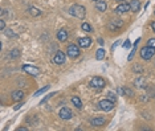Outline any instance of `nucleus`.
<instances>
[{"mask_svg":"<svg viewBox=\"0 0 155 131\" xmlns=\"http://www.w3.org/2000/svg\"><path fill=\"white\" fill-rule=\"evenodd\" d=\"M19 131H27V128L25 127H21V128H19Z\"/></svg>","mask_w":155,"mask_h":131,"instance_id":"473e14b6","label":"nucleus"},{"mask_svg":"<svg viewBox=\"0 0 155 131\" xmlns=\"http://www.w3.org/2000/svg\"><path fill=\"white\" fill-rule=\"evenodd\" d=\"M90 44H92V40H90L89 37H81V39H78V45L82 46V48H89Z\"/></svg>","mask_w":155,"mask_h":131,"instance_id":"9d476101","label":"nucleus"},{"mask_svg":"<svg viewBox=\"0 0 155 131\" xmlns=\"http://www.w3.org/2000/svg\"><path fill=\"white\" fill-rule=\"evenodd\" d=\"M114 103L113 101H110L109 98H106V99H102L100 101V103H98V106H100V109L102 111H110L114 109Z\"/></svg>","mask_w":155,"mask_h":131,"instance_id":"7ed1b4c3","label":"nucleus"},{"mask_svg":"<svg viewBox=\"0 0 155 131\" xmlns=\"http://www.w3.org/2000/svg\"><path fill=\"white\" fill-rule=\"evenodd\" d=\"M147 45H149V46H151V48H154V49H155V39H150V40H149V43H147Z\"/></svg>","mask_w":155,"mask_h":131,"instance_id":"393cba45","label":"nucleus"},{"mask_svg":"<svg viewBox=\"0 0 155 131\" xmlns=\"http://www.w3.org/2000/svg\"><path fill=\"white\" fill-rule=\"evenodd\" d=\"M29 13L32 15V16H39V15H41V11L40 9H37L36 7H29Z\"/></svg>","mask_w":155,"mask_h":131,"instance_id":"6ab92c4d","label":"nucleus"},{"mask_svg":"<svg viewBox=\"0 0 155 131\" xmlns=\"http://www.w3.org/2000/svg\"><path fill=\"white\" fill-rule=\"evenodd\" d=\"M95 8H97L98 11L103 12V11H106L107 6H106V3H105V1H102V0H98L97 4H95Z\"/></svg>","mask_w":155,"mask_h":131,"instance_id":"dca6fc26","label":"nucleus"},{"mask_svg":"<svg viewBox=\"0 0 155 131\" xmlns=\"http://www.w3.org/2000/svg\"><path fill=\"white\" fill-rule=\"evenodd\" d=\"M139 7H141V3H139L138 0H131V3H130V9H131L133 12H137L138 9H139Z\"/></svg>","mask_w":155,"mask_h":131,"instance_id":"f3484780","label":"nucleus"},{"mask_svg":"<svg viewBox=\"0 0 155 131\" xmlns=\"http://www.w3.org/2000/svg\"><path fill=\"white\" fill-rule=\"evenodd\" d=\"M23 70L25 71V73L33 76V77H37L39 74H40V69L36 68V66H32V65H24L23 66Z\"/></svg>","mask_w":155,"mask_h":131,"instance_id":"423d86ee","label":"nucleus"},{"mask_svg":"<svg viewBox=\"0 0 155 131\" xmlns=\"http://www.w3.org/2000/svg\"><path fill=\"white\" fill-rule=\"evenodd\" d=\"M130 46H131V44H130V41L129 40H126L123 43V48H130Z\"/></svg>","mask_w":155,"mask_h":131,"instance_id":"cd10ccee","label":"nucleus"},{"mask_svg":"<svg viewBox=\"0 0 155 131\" xmlns=\"http://www.w3.org/2000/svg\"><path fill=\"white\" fill-rule=\"evenodd\" d=\"M122 25H123V21L119 20V19H115V20H113L112 23L109 24V28L112 29V31H117V29L121 28Z\"/></svg>","mask_w":155,"mask_h":131,"instance_id":"1a4fd4ad","label":"nucleus"},{"mask_svg":"<svg viewBox=\"0 0 155 131\" xmlns=\"http://www.w3.org/2000/svg\"><path fill=\"white\" fill-rule=\"evenodd\" d=\"M72 111H70V109L68 107H62L60 110V118L61 119H70L72 118Z\"/></svg>","mask_w":155,"mask_h":131,"instance_id":"0eeeda50","label":"nucleus"},{"mask_svg":"<svg viewBox=\"0 0 155 131\" xmlns=\"http://www.w3.org/2000/svg\"><path fill=\"white\" fill-rule=\"evenodd\" d=\"M135 86L137 88H146V78L144 77H139L135 80Z\"/></svg>","mask_w":155,"mask_h":131,"instance_id":"2eb2a0df","label":"nucleus"},{"mask_svg":"<svg viewBox=\"0 0 155 131\" xmlns=\"http://www.w3.org/2000/svg\"><path fill=\"white\" fill-rule=\"evenodd\" d=\"M107 98H109L110 101H113V102H115V94L114 93H107Z\"/></svg>","mask_w":155,"mask_h":131,"instance_id":"a878e982","label":"nucleus"},{"mask_svg":"<svg viewBox=\"0 0 155 131\" xmlns=\"http://www.w3.org/2000/svg\"><path fill=\"white\" fill-rule=\"evenodd\" d=\"M23 97H24V93L21 90H16V91H13V93L11 94V98L13 101H20Z\"/></svg>","mask_w":155,"mask_h":131,"instance_id":"4468645a","label":"nucleus"},{"mask_svg":"<svg viewBox=\"0 0 155 131\" xmlns=\"http://www.w3.org/2000/svg\"><path fill=\"white\" fill-rule=\"evenodd\" d=\"M21 106H23V103H20V105H16V106H15V110H19Z\"/></svg>","mask_w":155,"mask_h":131,"instance_id":"c756f323","label":"nucleus"},{"mask_svg":"<svg viewBox=\"0 0 155 131\" xmlns=\"http://www.w3.org/2000/svg\"><path fill=\"white\" fill-rule=\"evenodd\" d=\"M105 122H106V119L103 117H100V118H94V119L90 120V123H92V126H95V127H101V126L105 125Z\"/></svg>","mask_w":155,"mask_h":131,"instance_id":"f8f14e48","label":"nucleus"},{"mask_svg":"<svg viewBox=\"0 0 155 131\" xmlns=\"http://www.w3.org/2000/svg\"><path fill=\"white\" fill-rule=\"evenodd\" d=\"M19 56H20V50H19V49H13V50L9 53V57L11 58H17Z\"/></svg>","mask_w":155,"mask_h":131,"instance_id":"412c9836","label":"nucleus"},{"mask_svg":"<svg viewBox=\"0 0 155 131\" xmlns=\"http://www.w3.org/2000/svg\"><path fill=\"white\" fill-rule=\"evenodd\" d=\"M151 29L155 32V21H152V23H151Z\"/></svg>","mask_w":155,"mask_h":131,"instance_id":"7c9ffc66","label":"nucleus"},{"mask_svg":"<svg viewBox=\"0 0 155 131\" xmlns=\"http://www.w3.org/2000/svg\"><path fill=\"white\" fill-rule=\"evenodd\" d=\"M123 91H125V94H126V93H127V95H133V91L131 90H130V89H123Z\"/></svg>","mask_w":155,"mask_h":131,"instance_id":"c85d7f7f","label":"nucleus"},{"mask_svg":"<svg viewBox=\"0 0 155 131\" xmlns=\"http://www.w3.org/2000/svg\"><path fill=\"white\" fill-rule=\"evenodd\" d=\"M81 27H82V29L85 32H92V27H90L88 23H82V25H81Z\"/></svg>","mask_w":155,"mask_h":131,"instance_id":"5701e85b","label":"nucleus"},{"mask_svg":"<svg viewBox=\"0 0 155 131\" xmlns=\"http://www.w3.org/2000/svg\"><path fill=\"white\" fill-rule=\"evenodd\" d=\"M105 85H106V82H105V80L101 77H94L90 80V86H92V88L101 89V88H105Z\"/></svg>","mask_w":155,"mask_h":131,"instance_id":"39448f33","label":"nucleus"},{"mask_svg":"<svg viewBox=\"0 0 155 131\" xmlns=\"http://www.w3.org/2000/svg\"><path fill=\"white\" fill-rule=\"evenodd\" d=\"M4 28H6V23H4V20H0V29L4 31Z\"/></svg>","mask_w":155,"mask_h":131,"instance_id":"bb28decb","label":"nucleus"},{"mask_svg":"<svg viewBox=\"0 0 155 131\" xmlns=\"http://www.w3.org/2000/svg\"><path fill=\"white\" fill-rule=\"evenodd\" d=\"M53 61H55L57 65H61V64H64V62H65V53H64V52H61V50H58L57 53H56Z\"/></svg>","mask_w":155,"mask_h":131,"instance_id":"6e6552de","label":"nucleus"},{"mask_svg":"<svg viewBox=\"0 0 155 131\" xmlns=\"http://www.w3.org/2000/svg\"><path fill=\"white\" fill-rule=\"evenodd\" d=\"M57 39H58V41H66V39H68V32H66L65 29H60V31L57 32Z\"/></svg>","mask_w":155,"mask_h":131,"instance_id":"ddd939ff","label":"nucleus"},{"mask_svg":"<svg viewBox=\"0 0 155 131\" xmlns=\"http://www.w3.org/2000/svg\"><path fill=\"white\" fill-rule=\"evenodd\" d=\"M95 57H97V60H102V58L105 57V50H103L102 48H100L97 50V53H95Z\"/></svg>","mask_w":155,"mask_h":131,"instance_id":"aec40b11","label":"nucleus"},{"mask_svg":"<svg viewBox=\"0 0 155 131\" xmlns=\"http://www.w3.org/2000/svg\"><path fill=\"white\" fill-rule=\"evenodd\" d=\"M93 1H98V0H93Z\"/></svg>","mask_w":155,"mask_h":131,"instance_id":"72a5a7b5","label":"nucleus"},{"mask_svg":"<svg viewBox=\"0 0 155 131\" xmlns=\"http://www.w3.org/2000/svg\"><path fill=\"white\" fill-rule=\"evenodd\" d=\"M69 13L73 15L74 17H78V19H83V17L86 16V9H85V7L78 6V4H74V6L70 7Z\"/></svg>","mask_w":155,"mask_h":131,"instance_id":"f257e3e1","label":"nucleus"},{"mask_svg":"<svg viewBox=\"0 0 155 131\" xmlns=\"http://www.w3.org/2000/svg\"><path fill=\"white\" fill-rule=\"evenodd\" d=\"M46 90H49V86H45V88H43V89H40V90H37L33 95H34V97H37V95H41L43 93H45Z\"/></svg>","mask_w":155,"mask_h":131,"instance_id":"4be33fe9","label":"nucleus"},{"mask_svg":"<svg viewBox=\"0 0 155 131\" xmlns=\"http://www.w3.org/2000/svg\"><path fill=\"white\" fill-rule=\"evenodd\" d=\"M130 9V4H127V3H121L119 6L115 8V12L117 13H125V12H127Z\"/></svg>","mask_w":155,"mask_h":131,"instance_id":"9b49d317","label":"nucleus"},{"mask_svg":"<svg viewBox=\"0 0 155 131\" xmlns=\"http://www.w3.org/2000/svg\"><path fill=\"white\" fill-rule=\"evenodd\" d=\"M139 53H141V57L143 58V60H150V58L155 54V49L151 48V46H149V45H146V46H143V48L141 49Z\"/></svg>","mask_w":155,"mask_h":131,"instance_id":"f03ea898","label":"nucleus"},{"mask_svg":"<svg viewBox=\"0 0 155 131\" xmlns=\"http://www.w3.org/2000/svg\"><path fill=\"white\" fill-rule=\"evenodd\" d=\"M98 44H100V45H103V40H102V39H98Z\"/></svg>","mask_w":155,"mask_h":131,"instance_id":"2f4dec72","label":"nucleus"},{"mask_svg":"<svg viewBox=\"0 0 155 131\" xmlns=\"http://www.w3.org/2000/svg\"><path fill=\"white\" fill-rule=\"evenodd\" d=\"M80 48H78L77 45H74V44H70V45L66 48V54H68L70 58H77L78 56H80Z\"/></svg>","mask_w":155,"mask_h":131,"instance_id":"20e7f679","label":"nucleus"},{"mask_svg":"<svg viewBox=\"0 0 155 131\" xmlns=\"http://www.w3.org/2000/svg\"><path fill=\"white\" fill-rule=\"evenodd\" d=\"M72 103H73V105H74L77 109H81V107H82V102H81V99H80L78 97H73V98H72Z\"/></svg>","mask_w":155,"mask_h":131,"instance_id":"a211bd4d","label":"nucleus"},{"mask_svg":"<svg viewBox=\"0 0 155 131\" xmlns=\"http://www.w3.org/2000/svg\"><path fill=\"white\" fill-rule=\"evenodd\" d=\"M55 94H57V93H52V94H48V95H46V97L44 98V99H43V101H41V102H40V105H44V103H45L46 101L49 99V98H52V97H53V95H55Z\"/></svg>","mask_w":155,"mask_h":131,"instance_id":"b1692460","label":"nucleus"}]
</instances>
